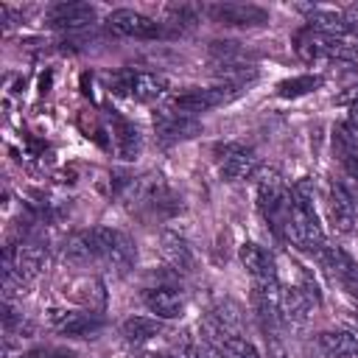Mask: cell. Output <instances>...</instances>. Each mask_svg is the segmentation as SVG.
<instances>
[{
  "mask_svg": "<svg viewBox=\"0 0 358 358\" xmlns=\"http://www.w3.org/2000/svg\"><path fill=\"white\" fill-rule=\"evenodd\" d=\"M294 48H296L299 59L302 62H310V64L313 62H341V64H355L358 62V45H352L347 39L316 34L310 28L296 31Z\"/></svg>",
  "mask_w": 358,
  "mask_h": 358,
  "instance_id": "1",
  "label": "cell"
},
{
  "mask_svg": "<svg viewBox=\"0 0 358 358\" xmlns=\"http://www.w3.org/2000/svg\"><path fill=\"white\" fill-rule=\"evenodd\" d=\"M257 207L277 238H282L288 207H291V187L282 182L277 171H260L257 173Z\"/></svg>",
  "mask_w": 358,
  "mask_h": 358,
  "instance_id": "2",
  "label": "cell"
},
{
  "mask_svg": "<svg viewBox=\"0 0 358 358\" xmlns=\"http://www.w3.org/2000/svg\"><path fill=\"white\" fill-rule=\"evenodd\" d=\"M109 87L117 95L134 98L140 103H151L165 95L168 78L159 73H148V70H117L109 76Z\"/></svg>",
  "mask_w": 358,
  "mask_h": 358,
  "instance_id": "3",
  "label": "cell"
},
{
  "mask_svg": "<svg viewBox=\"0 0 358 358\" xmlns=\"http://www.w3.org/2000/svg\"><path fill=\"white\" fill-rule=\"evenodd\" d=\"M98 235V263L112 268L115 274H126L134 266V243L126 232L109 229V227H95Z\"/></svg>",
  "mask_w": 358,
  "mask_h": 358,
  "instance_id": "4",
  "label": "cell"
},
{
  "mask_svg": "<svg viewBox=\"0 0 358 358\" xmlns=\"http://www.w3.org/2000/svg\"><path fill=\"white\" fill-rule=\"evenodd\" d=\"M238 95V84H218V87H190L179 95H173L171 101V109L176 112H185V115H199V112H207V109H215L227 101H232Z\"/></svg>",
  "mask_w": 358,
  "mask_h": 358,
  "instance_id": "5",
  "label": "cell"
},
{
  "mask_svg": "<svg viewBox=\"0 0 358 358\" xmlns=\"http://www.w3.org/2000/svg\"><path fill=\"white\" fill-rule=\"evenodd\" d=\"M215 165H218L221 176L229 179V182L252 179L257 173V168H260L257 154L243 143H221V145H215Z\"/></svg>",
  "mask_w": 358,
  "mask_h": 358,
  "instance_id": "6",
  "label": "cell"
},
{
  "mask_svg": "<svg viewBox=\"0 0 358 358\" xmlns=\"http://www.w3.org/2000/svg\"><path fill=\"white\" fill-rule=\"evenodd\" d=\"M48 322L53 330L76 338H95L103 330V319L95 310H73V308H50Z\"/></svg>",
  "mask_w": 358,
  "mask_h": 358,
  "instance_id": "7",
  "label": "cell"
},
{
  "mask_svg": "<svg viewBox=\"0 0 358 358\" xmlns=\"http://www.w3.org/2000/svg\"><path fill=\"white\" fill-rule=\"evenodd\" d=\"M241 308L235 305V302H221V305H215L207 316H204V322H201V330H204V341L207 344H215V347H221L227 338H232V336H238V330H241Z\"/></svg>",
  "mask_w": 358,
  "mask_h": 358,
  "instance_id": "8",
  "label": "cell"
},
{
  "mask_svg": "<svg viewBox=\"0 0 358 358\" xmlns=\"http://www.w3.org/2000/svg\"><path fill=\"white\" fill-rule=\"evenodd\" d=\"M106 28L115 36H131V39H154L162 34V22H157L140 11H131V8L112 11L106 17Z\"/></svg>",
  "mask_w": 358,
  "mask_h": 358,
  "instance_id": "9",
  "label": "cell"
},
{
  "mask_svg": "<svg viewBox=\"0 0 358 358\" xmlns=\"http://www.w3.org/2000/svg\"><path fill=\"white\" fill-rule=\"evenodd\" d=\"M280 291H282V285L277 282V277L252 282V302H255L257 319L263 324V333H277V327L282 322L280 319Z\"/></svg>",
  "mask_w": 358,
  "mask_h": 358,
  "instance_id": "10",
  "label": "cell"
},
{
  "mask_svg": "<svg viewBox=\"0 0 358 358\" xmlns=\"http://www.w3.org/2000/svg\"><path fill=\"white\" fill-rule=\"evenodd\" d=\"M45 249L36 246V243H20V246H11L3 257V274H14L25 282H31L42 268H45Z\"/></svg>",
  "mask_w": 358,
  "mask_h": 358,
  "instance_id": "11",
  "label": "cell"
},
{
  "mask_svg": "<svg viewBox=\"0 0 358 358\" xmlns=\"http://www.w3.org/2000/svg\"><path fill=\"white\" fill-rule=\"evenodd\" d=\"M154 129H157V140L171 145V143L196 137L201 131V123L193 115H185V112H176V109H159L154 115Z\"/></svg>",
  "mask_w": 358,
  "mask_h": 358,
  "instance_id": "12",
  "label": "cell"
},
{
  "mask_svg": "<svg viewBox=\"0 0 358 358\" xmlns=\"http://www.w3.org/2000/svg\"><path fill=\"white\" fill-rule=\"evenodd\" d=\"M207 17L218 25H238V28H249V25H263L268 20V11L252 3H215L204 8Z\"/></svg>",
  "mask_w": 358,
  "mask_h": 358,
  "instance_id": "13",
  "label": "cell"
},
{
  "mask_svg": "<svg viewBox=\"0 0 358 358\" xmlns=\"http://www.w3.org/2000/svg\"><path fill=\"white\" fill-rule=\"evenodd\" d=\"M355 210H358V193L352 187H347L344 182L330 185V193H327V215H330L336 232H350L352 229Z\"/></svg>",
  "mask_w": 358,
  "mask_h": 358,
  "instance_id": "14",
  "label": "cell"
},
{
  "mask_svg": "<svg viewBox=\"0 0 358 358\" xmlns=\"http://www.w3.org/2000/svg\"><path fill=\"white\" fill-rule=\"evenodd\" d=\"M95 17H98V11L90 3H56L45 11V25L73 31V28H84V25L95 22Z\"/></svg>",
  "mask_w": 358,
  "mask_h": 358,
  "instance_id": "15",
  "label": "cell"
},
{
  "mask_svg": "<svg viewBox=\"0 0 358 358\" xmlns=\"http://www.w3.org/2000/svg\"><path fill=\"white\" fill-rule=\"evenodd\" d=\"M319 255H322V263L330 271V277L336 282H341L352 296H358V266H355V260L338 246H324Z\"/></svg>",
  "mask_w": 358,
  "mask_h": 358,
  "instance_id": "16",
  "label": "cell"
},
{
  "mask_svg": "<svg viewBox=\"0 0 358 358\" xmlns=\"http://www.w3.org/2000/svg\"><path fill=\"white\" fill-rule=\"evenodd\" d=\"M64 296H70L73 302H78L84 310H103L106 305V291H103V282L98 277H76L64 285Z\"/></svg>",
  "mask_w": 358,
  "mask_h": 358,
  "instance_id": "17",
  "label": "cell"
},
{
  "mask_svg": "<svg viewBox=\"0 0 358 358\" xmlns=\"http://www.w3.org/2000/svg\"><path fill=\"white\" fill-rule=\"evenodd\" d=\"M143 302L145 308L157 316V319H176L182 316L185 310V294L171 288V285H157V288H148L143 294Z\"/></svg>",
  "mask_w": 358,
  "mask_h": 358,
  "instance_id": "18",
  "label": "cell"
},
{
  "mask_svg": "<svg viewBox=\"0 0 358 358\" xmlns=\"http://www.w3.org/2000/svg\"><path fill=\"white\" fill-rule=\"evenodd\" d=\"M316 344L330 358H358V330H350V327L322 330L316 336Z\"/></svg>",
  "mask_w": 358,
  "mask_h": 358,
  "instance_id": "19",
  "label": "cell"
},
{
  "mask_svg": "<svg viewBox=\"0 0 358 358\" xmlns=\"http://www.w3.org/2000/svg\"><path fill=\"white\" fill-rule=\"evenodd\" d=\"M305 20H308V28L316 31V34H324V36H336V39H344L350 34V25H347V17L344 11H333V8H310L305 6L302 8Z\"/></svg>",
  "mask_w": 358,
  "mask_h": 358,
  "instance_id": "20",
  "label": "cell"
},
{
  "mask_svg": "<svg viewBox=\"0 0 358 358\" xmlns=\"http://www.w3.org/2000/svg\"><path fill=\"white\" fill-rule=\"evenodd\" d=\"M64 260L73 266H92L98 263V235L95 229H78L64 243Z\"/></svg>",
  "mask_w": 358,
  "mask_h": 358,
  "instance_id": "21",
  "label": "cell"
},
{
  "mask_svg": "<svg viewBox=\"0 0 358 358\" xmlns=\"http://www.w3.org/2000/svg\"><path fill=\"white\" fill-rule=\"evenodd\" d=\"M238 257H241V266L249 271L252 282H255V280H271V277H277L274 257H271V252H266L263 246L246 241V243H241Z\"/></svg>",
  "mask_w": 358,
  "mask_h": 358,
  "instance_id": "22",
  "label": "cell"
},
{
  "mask_svg": "<svg viewBox=\"0 0 358 358\" xmlns=\"http://www.w3.org/2000/svg\"><path fill=\"white\" fill-rule=\"evenodd\" d=\"M310 316V299L296 285H282L280 291V319L291 327H302Z\"/></svg>",
  "mask_w": 358,
  "mask_h": 358,
  "instance_id": "23",
  "label": "cell"
},
{
  "mask_svg": "<svg viewBox=\"0 0 358 358\" xmlns=\"http://www.w3.org/2000/svg\"><path fill=\"white\" fill-rule=\"evenodd\" d=\"M159 252H162V257L168 260L171 268H176V271H190L193 268V252H190L187 241L179 238L176 232H162Z\"/></svg>",
  "mask_w": 358,
  "mask_h": 358,
  "instance_id": "24",
  "label": "cell"
},
{
  "mask_svg": "<svg viewBox=\"0 0 358 358\" xmlns=\"http://www.w3.org/2000/svg\"><path fill=\"white\" fill-rule=\"evenodd\" d=\"M162 333V322L157 316H129L123 324H120V336L129 341V344H143L154 336Z\"/></svg>",
  "mask_w": 358,
  "mask_h": 358,
  "instance_id": "25",
  "label": "cell"
},
{
  "mask_svg": "<svg viewBox=\"0 0 358 358\" xmlns=\"http://www.w3.org/2000/svg\"><path fill=\"white\" fill-rule=\"evenodd\" d=\"M112 123H115V143H117V151H120L126 159H131V157L140 151V131H137L129 120H123V117H117V115H112Z\"/></svg>",
  "mask_w": 358,
  "mask_h": 358,
  "instance_id": "26",
  "label": "cell"
},
{
  "mask_svg": "<svg viewBox=\"0 0 358 358\" xmlns=\"http://www.w3.org/2000/svg\"><path fill=\"white\" fill-rule=\"evenodd\" d=\"M322 84H324L322 76H296V78L282 81V84L277 87V95H280V98H296V95H305V92L316 90V87H322Z\"/></svg>",
  "mask_w": 358,
  "mask_h": 358,
  "instance_id": "27",
  "label": "cell"
},
{
  "mask_svg": "<svg viewBox=\"0 0 358 358\" xmlns=\"http://www.w3.org/2000/svg\"><path fill=\"white\" fill-rule=\"evenodd\" d=\"M221 352H224L227 358H260V352L255 350V344L246 341L243 336H232V338H227V341L221 344Z\"/></svg>",
  "mask_w": 358,
  "mask_h": 358,
  "instance_id": "28",
  "label": "cell"
},
{
  "mask_svg": "<svg viewBox=\"0 0 358 358\" xmlns=\"http://www.w3.org/2000/svg\"><path fill=\"white\" fill-rule=\"evenodd\" d=\"M266 358H288V350L280 333H266Z\"/></svg>",
  "mask_w": 358,
  "mask_h": 358,
  "instance_id": "29",
  "label": "cell"
},
{
  "mask_svg": "<svg viewBox=\"0 0 358 358\" xmlns=\"http://www.w3.org/2000/svg\"><path fill=\"white\" fill-rule=\"evenodd\" d=\"M171 358H199V344L193 338H182Z\"/></svg>",
  "mask_w": 358,
  "mask_h": 358,
  "instance_id": "30",
  "label": "cell"
},
{
  "mask_svg": "<svg viewBox=\"0 0 358 358\" xmlns=\"http://www.w3.org/2000/svg\"><path fill=\"white\" fill-rule=\"evenodd\" d=\"M199 358H227V355L221 352V347H215V344H207V341H201V344H199Z\"/></svg>",
  "mask_w": 358,
  "mask_h": 358,
  "instance_id": "31",
  "label": "cell"
},
{
  "mask_svg": "<svg viewBox=\"0 0 358 358\" xmlns=\"http://www.w3.org/2000/svg\"><path fill=\"white\" fill-rule=\"evenodd\" d=\"M344 17H347V25H350V34H355V39H358V6L347 8Z\"/></svg>",
  "mask_w": 358,
  "mask_h": 358,
  "instance_id": "32",
  "label": "cell"
},
{
  "mask_svg": "<svg viewBox=\"0 0 358 358\" xmlns=\"http://www.w3.org/2000/svg\"><path fill=\"white\" fill-rule=\"evenodd\" d=\"M347 120H350V129H352V131H358V103H350Z\"/></svg>",
  "mask_w": 358,
  "mask_h": 358,
  "instance_id": "33",
  "label": "cell"
},
{
  "mask_svg": "<svg viewBox=\"0 0 358 358\" xmlns=\"http://www.w3.org/2000/svg\"><path fill=\"white\" fill-rule=\"evenodd\" d=\"M344 98H347L350 103H358V84H355V87H352V90H350V92H347Z\"/></svg>",
  "mask_w": 358,
  "mask_h": 358,
  "instance_id": "34",
  "label": "cell"
},
{
  "mask_svg": "<svg viewBox=\"0 0 358 358\" xmlns=\"http://www.w3.org/2000/svg\"><path fill=\"white\" fill-rule=\"evenodd\" d=\"M131 358H171V355H157V352H137Z\"/></svg>",
  "mask_w": 358,
  "mask_h": 358,
  "instance_id": "35",
  "label": "cell"
}]
</instances>
